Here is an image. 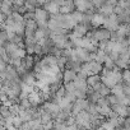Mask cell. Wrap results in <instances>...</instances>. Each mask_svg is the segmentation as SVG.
I'll return each instance as SVG.
<instances>
[{"label":"cell","instance_id":"cell-1","mask_svg":"<svg viewBox=\"0 0 130 130\" xmlns=\"http://www.w3.org/2000/svg\"><path fill=\"white\" fill-rule=\"evenodd\" d=\"M92 27L89 24H84V23H80V24H77L74 26V28L72 29V33L68 35L69 36V40L70 38H82V37H86L87 32L91 31Z\"/></svg>","mask_w":130,"mask_h":130},{"label":"cell","instance_id":"cell-2","mask_svg":"<svg viewBox=\"0 0 130 130\" xmlns=\"http://www.w3.org/2000/svg\"><path fill=\"white\" fill-rule=\"evenodd\" d=\"M35 21H36V23H37V26L38 27H46V23H47V21H48V17H50V14L43 9V8H40V7H37L36 9H35ZM47 28V27H46Z\"/></svg>","mask_w":130,"mask_h":130},{"label":"cell","instance_id":"cell-3","mask_svg":"<svg viewBox=\"0 0 130 130\" xmlns=\"http://www.w3.org/2000/svg\"><path fill=\"white\" fill-rule=\"evenodd\" d=\"M103 28H106L110 32H115L117 29V27L120 26L117 15L116 14H110L108 17H105V22H103Z\"/></svg>","mask_w":130,"mask_h":130},{"label":"cell","instance_id":"cell-4","mask_svg":"<svg viewBox=\"0 0 130 130\" xmlns=\"http://www.w3.org/2000/svg\"><path fill=\"white\" fill-rule=\"evenodd\" d=\"M73 3H74L75 10L80 12V13H86L91 9H94L91 0H73Z\"/></svg>","mask_w":130,"mask_h":130},{"label":"cell","instance_id":"cell-5","mask_svg":"<svg viewBox=\"0 0 130 130\" xmlns=\"http://www.w3.org/2000/svg\"><path fill=\"white\" fill-rule=\"evenodd\" d=\"M74 52L77 55V59L83 64V62H88L92 60V52L82 48V47H74Z\"/></svg>","mask_w":130,"mask_h":130},{"label":"cell","instance_id":"cell-6","mask_svg":"<svg viewBox=\"0 0 130 130\" xmlns=\"http://www.w3.org/2000/svg\"><path fill=\"white\" fill-rule=\"evenodd\" d=\"M75 78H77V73L73 72L72 69H64L62 73H61V79H62L64 84H67L69 82H73Z\"/></svg>","mask_w":130,"mask_h":130},{"label":"cell","instance_id":"cell-7","mask_svg":"<svg viewBox=\"0 0 130 130\" xmlns=\"http://www.w3.org/2000/svg\"><path fill=\"white\" fill-rule=\"evenodd\" d=\"M105 22V17L101 14V13H94L92 17H91V27H94V28H100Z\"/></svg>","mask_w":130,"mask_h":130},{"label":"cell","instance_id":"cell-8","mask_svg":"<svg viewBox=\"0 0 130 130\" xmlns=\"http://www.w3.org/2000/svg\"><path fill=\"white\" fill-rule=\"evenodd\" d=\"M86 64H87V67H88L91 74H100L101 70H102V68H103L102 64H100V62H97L94 60H91V61H88Z\"/></svg>","mask_w":130,"mask_h":130},{"label":"cell","instance_id":"cell-9","mask_svg":"<svg viewBox=\"0 0 130 130\" xmlns=\"http://www.w3.org/2000/svg\"><path fill=\"white\" fill-rule=\"evenodd\" d=\"M59 5L54 2V0H51V2H48V3H45L43 4V9L51 15V14H57L59 13Z\"/></svg>","mask_w":130,"mask_h":130},{"label":"cell","instance_id":"cell-10","mask_svg":"<svg viewBox=\"0 0 130 130\" xmlns=\"http://www.w3.org/2000/svg\"><path fill=\"white\" fill-rule=\"evenodd\" d=\"M22 65H23V68L29 72L32 68H33V65H35V57L32 55H26L23 59H22Z\"/></svg>","mask_w":130,"mask_h":130},{"label":"cell","instance_id":"cell-11","mask_svg":"<svg viewBox=\"0 0 130 130\" xmlns=\"http://www.w3.org/2000/svg\"><path fill=\"white\" fill-rule=\"evenodd\" d=\"M0 13H2L4 17H9L13 13V4L12 3H4L2 2L0 4Z\"/></svg>","mask_w":130,"mask_h":130},{"label":"cell","instance_id":"cell-12","mask_svg":"<svg viewBox=\"0 0 130 130\" xmlns=\"http://www.w3.org/2000/svg\"><path fill=\"white\" fill-rule=\"evenodd\" d=\"M113 7H115V5H111V4H108V3L105 2V3L100 7V9H98L100 12H98V13H101L103 17H108L110 14H113Z\"/></svg>","mask_w":130,"mask_h":130},{"label":"cell","instance_id":"cell-13","mask_svg":"<svg viewBox=\"0 0 130 130\" xmlns=\"http://www.w3.org/2000/svg\"><path fill=\"white\" fill-rule=\"evenodd\" d=\"M98 82H101V77L98 74H92V75H88L86 78V83L88 86V88H92L94 84H97Z\"/></svg>","mask_w":130,"mask_h":130},{"label":"cell","instance_id":"cell-14","mask_svg":"<svg viewBox=\"0 0 130 130\" xmlns=\"http://www.w3.org/2000/svg\"><path fill=\"white\" fill-rule=\"evenodd\" d=\"M70 18H72V21H73V23H74L75 26H77V24H80V23L83 22V13L74 10V12L70 13Z\"/></svg>","mask_w":130,"mask_h":130},{"label":"cell","instance_id":"cell-15","mask_svg":"<svg viewBox=\"0 0 130 130\" xmlns=\"http://www.w3.org/2000/svg\"><path fill=\"white\" fill-rule=\"evenodd\" d=\"M23 7L26 8L27 12H35V9H36L38 5H37V3H36V0H26L24 4H23Z\"/></svg>","mask_w":130,"mask_h":130},{"label":"cell","instance_id":"cell-16","mask_svg":"<svg viewBox=\"0 0 130 130\" xmlns=\"http://www.w3.org/2000/svg\"><path fill=\"white\" fill-rule=\"evenodd\" d=\"M13 32L18 36H23L24 35V23H14Z\"/></svg>","mask_w":130,"mask_h":130},{"label":"cell","instance_id":"cell-17","mask_svg":"<svg viewBox=\"0 0 130 130\" xmlns=\"http://www.w3.org/2000/svg\"><path fill=\"white\" fill-rule=\"evenodd\" d=\"M102 67L106 68V69H108V70H112V69L115 68V61L111 60L108 56H106V59H105V61H103V65H102Z\"/></svg>","mask_w":130,"mask_h":130},{"label":"cell","instance_id":"cell-18","mask_svg":"<svg viewBox=\"0 0 130 130\" xmlns=\"http://www.w3.org/2000/svg\"><path fill=\"white\" fill-rule=\"evenodd\" d=\"M24 27L28 28V29H32V31H36L38 28L37 23L35 19H28V21H24Z\"/></svg>","mask_w":130,"mask_h":130},{"label":"cell","instance_id":"cell-19","mask_svg":"<svg viewBox=\"0 0 130 130\" xmlns=\"http://www.w3.org/2000/svg\"><path fill=\"white\" fill-rule=\"evenodd\" d=\"M121 80L124 84H129L130 83V73L127 69H124L121 70Z\"/></svg>","mask_w":130,"mask_h":130},{"label":"cell","instance_id":"cell-20","mask_svg":"<svg viewBox=\"0 0 130 130\" xmlns=\"http://www.w3.org/2000/svg\"><path fill=\"white\" fill-rule=\"evenodd\" d=\"M10 17H12V19L14 21V23H24L23 15H22V14H19V13H17V12H13Z\"/></svg>","mask_w":130,"mask_h":130},{"label":"cell","instance_id":"cell-21","mask_svg":"<svg viewBox=\"0 0 130 130\" xmlns=\"http://www.w3.org/2000/svg\"><path fill=\"white\" fill-rule=\"evenodd\" d=\"M106 98H107V102H108L110 106L119 103V98H117L116 96H113V94H108V96H106Z\"/></svg>","mask_w":130,"mask_h":130},{"label":"cell","instance_id":"cell-22","mask_svg":"<svg viewBox=\"0 0 130 130\" xmlns=\"http://www.w3.org/2000/svg\"><path fill=\"white\" fill-rule=\"evenodd\" d=\"M117 5H119L121 9H129L130 2H129V0H119V2H117Z\"/></svg>","mask_w":130,"mask_h":130},{"label":"cell","instance_id":"cell-23","mask_svg":"<svg viewBox=\"0 0 130 130\" xmlns=\"http://www.w3.org/2000/svg\"><path fill=\"white\" fill-rule=\"evenodd\" d=\"M24 2L26 0H12V4L15 5V7H22L24 4Z\"/></svg>","mask_w":130,"mask_h":130},{"label":"cell","instance_id":"cell-24","mask_svg":"<svg viewBox=\"0 0 130 130\" xmlns=\"http://www.w3.org/2000/svg\"><path fill=\"white\" fill-rule=\"evenodd\" d=\"M7 65H8V64H5V62L2 60V59H0V73H2V72L7 68Z\"/></svg>","mask_w":130,"mask_h":130},{"label":"cell","instance_id":"cell-25","mask_svg":"<svg viewBox=\"0 0 130 130\" xmlns=\"http://www.w3.org/2000/svg\"><path fill=\"white\" fill-rule=\"evenodd\" d=\"M36 3H37V5H43L46 3V0H36Z\"/></svg>","mask_w":130,"mask_h":130},{"label":"cell","instance_id":"cell-26","mask_svg":"<svg viewBox=\"0 0 130 130\" xmlns=\"http://www.w3.org/2000/svg\"><path fill=\"white\" fill-rule=\"evenodd\" d=\"M0 4H2V0H0Z\"/></svg>","mask_w":130,"mask_h":130}]
</instances>
